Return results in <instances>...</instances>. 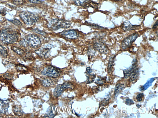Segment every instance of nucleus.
Wrapping results in <instances>:
<instances>
[{
    "label": "nucleus",
    "mask_w": 158,
    "mask_h": 118,
    "mask_svg": "<svg viewBox=\"0 0 158 118\" xmlns=\"http://www.w3.org/2000/svg\"><path fill=\"white\" fill-rule=\"evenodd\" d=\"M18 35L16 32L9 30H3L0 32V39L4 43L10 44L17 42Z\"/></svg>",
    "instance_id": "obj_1"
},
{
    "label": "nucleus",
    "mask_w": 158,
    "mask_h": 118,
    "mask_svg": "<svg viewBox=\"0 0 158 118\" xmlns=\"http://www.w3.org/2000/svg\"><path fill=\"white\" fill-rule=\"evenodd\" d=\"M71 24L70 22L64 20L55 19L52 20L49 22L48 27L52 30H57L61 28H69Z\"/></svg>",
    "instance_id": "obj_2"
},
{
    "label": "nucleus",
    "mask_w": 158,
    "mask_h": 118,
    "mask_svg": "<svg viewBox=\"0 0 158 118\" xmlns=\"http://www.w3.org/2000/svg\"><path fill=\"white\" fill-rule=\"evenodd\" d=\"M20 17L23 22L27 25H31L39 21L38 16L29 11H23L20 13Z\"/></svg>",
    "instance_id": "obj_3"
},
{
    "label": "nucleus",
    "mask_w": 158,
    "mask_h": 118,
    "mask_svg": "<svg viewBox=\"0 0 158 118\" xmlns=\"http://www.w3.org/2000/svg\"><path fill=\"white\" fill-rule=\"evenodd\" d=\"M27 46L36 49L40 47L41 45L40 38L34 35H29L24 38Z\"/></svg>",
    "instance_id": "obj_4"
},
{
    "label": "nucleus",
    "mask_w": 158,
    "mask_h": 118,
    "mask_svg": "<svg viewBox=\"0 0 158 118\" xmlns=\"http://www.w3.org/2000/svg\"><path fill=\"white\" fill-rule=\"evenodd\" d=\"M74 86L71 83L65 82L62 84L59 85L54 89L53 94L54 96L58 97L60 96L66 89L69 88L73 90Z\"/></svg>",
    "instance_id": "obj_5"
},
{
    "label": "nucleus",
    "mask_w": 158,
    "mask_h": 118,
    "mask_svg": "<svg viewBox=\"0 0 158 118\" xmlns=\"http://www.w3.org/2000/svg\"><path fill=\"white\" fill-rule=\"evenodd\" d=\"M42 74L45 75L52 78L59 77L61 74L60 69L53 66L49 65L46 67L42 72Z\"/></svg>",
    "instance_id": "obj_6"
},
{
    "label": "nucleus",
    "mask_w": 158,
    "mask_h": 118,
    "mask_svg": "<svg viewBox=\"0 0 158 118\" xmlns=\"http://www.w3.org/2000/svg\"><path fill=\"white\" fill-rule=\"evenodd\" d=\"M138 36V34L135 33L126 37L122 42V48L124 50L129 47L135 41Z\"/></svg>",
    "instance_id": "obj_7"
},
{
    "label": "nucleus",
    "mask_w": 158,
    "mask_h": 118,
    "mask_svg": "<svg viewBox=\"0 0 158 118\" xmlns=\"http://www.w3.org/2000/svg\"><path fill=\"white\" fill-rule=\"evenodd\" d=\"M63 36L69 39H75L78 37L77 32L74 30L65 31L62 32L61 34Z\"/></svg>",
    "instance_id": "obj_8"
},
{
    "label": "nucleus",
    "mask_w": 158,
    "mask_h": 118,
    "mask_svg": "<svg viewBox=\"0 0 158 118\" xmlns=\"http://www.w3.org/2000/svg\"><path fill=\"white\" fill-rule=\"evenodd\" d=\"M94 48L101 53L106 54L108 53L109 50L105 45L102 42H97L94 45Z\"/></svg>",
    "instance_id": "obj_9"
},
{
    "label": "nucleus",
    "mask_w": 158,
    "mask_h": 118,
    "mask_svg": "<svg viewBox=\"0 0 158 118\" xmlns=\"http://www.w3.org/2000/svg\"><path fill=\"white\" fill-rule=\"evenodd\" d=\"M137 60L134 59L133 61L132 62V67L129 69L124 70V78H127L130 77L131 75L133 73V72L136 68L137 66Z\"/></svg>",
    "instance_id": "obj_10"
},
{
    "label": "nucleus",
    "mask_w": 158,
    "mask_h": 118,
    "mask_svg": "<svg viewBox=\"0 0 158 118\" xmlns=\"http://www.w3.org/2000/svg\"><path fill=\"white\" fill-rule=\"evenodd\" d=\"M140 25H132L129 22H124L122 26V28L125 31L134 30L139 27Z\"/></svg>",
    "instance_id": "obj_11"
},
{
    "label": "nucleus",
    "mask_w": 158,
    "mask_h": 118,
    "mask_svg": "<svg viewBox=\"0 0 158 118\" xmlns=\"http://www.w3.org/2000/svg\"><path fill=\"white\" fill-rule=\"evenodd\" d=\"M9 107V104L7 101L0 100V114L7 112Z\"/></svg>",
    "instance_id": "obj_12"
},
{
    "label": "nucleus",
    "mask_w": 158,
    "mask_h": 118,
    "mask_svg": "<svg viewBox=\"0 0 158 118\" xmlns=\"http://www.w3.org/2000/svg\"><path fill=\"white\" fill-rule=\"evenodd\" d=\"M50 50L48 48H42L36 50L35 52L40 57L44 58L46 57Z\"/></svg>",
    "instance_id": "obj_13"
},
{
    "label": "nucleus",
    "mask_w": 158,
    "mask_h": 118,
    "mask_svg": "<svg viewBox=\"0 0 158 118\" xmlns=\"http://www.w3.org/2000/svg\"><path fill=\"white\" fill-rule=\"evenodd\" d=\"M124 88V85L123 84H117L115 88L114 95L115 97L117 96L120 92Z\"/></svg>",
    "instance_id": "obj_14"
},
{
    "label": "nucleus",
    "mask_w": 158,
    "mask_h": 118,
    "mask_svg": "<svg viewBox=\"0 0 158 118\" xmlns=\"http://www.w3.org/2000/svg\"><path fill=\"white\" fill-rule=\"evenodd\" d=\"M139 75V71L138 69H136L130 76V80L134 81L137 78Z\"/></svg>",
    "instance_id": "obj_15"
},
{
    "label": "nucleus",
    "mask_w": 158,
    "mask_h": 118,
    "mask_svg": "<svg viewBox=\"0 0 158 118\" xmlns=\"http://www.w3.org/2000/svg\"><path fill=\"white\" fill-rule=\"evenodd\" d=\"M11 49L16 52L17 54L20 55H23L25 53L24 50L21 48L16 47H13L11 48Z\"/></svg>",
    "instance_id": "obj_16"
},
{
    "label": "nucleus",
    "mask_w": 158,
    "mask_h": 118,
    "mask_svg": "<svg viewBox=\"0 0 158 118\" xmlns=\"http://www.w3.org/2000/svg\"><path fill=\"white\" fill-rule=\"evenodd\" d=\"M0 53L4 57L6 58L8 56V51L5 48L0 44Z\"/></svg>",
    "instance_id": "obj_17"
},
{
    "label": "nucleus",
    "mask_w": 158,
    "mask_h": 118,
    "mask_svg": "<svg viewBox=\"0 0 158 118\" xmlns=\"http://www.w3.org/2000/svg\"><path fill=\"white\" fill-rule=\"evenodd\" d=\"M115 57L114 56L111 57L110 59L108 67V72L109 73L112 71Z\"/></svg>",
    "instance_id": "obj_18"
},
{
    "label": "nucleus",
    "mask_w": 158,
    "mask_h": 118,
    "mask_svg": "<svg viewBox=\"0 0 158 118\" xmlns=\"http://www.w3.org/2000/svg\"><path fill=\"white\" fill-rule=\"evenodd\" d=\"M74 3L77 6H81L87 3L88 0H74Z\"/></svg>",
    "instance_id": "obj_19"
},
{
    "label": "nucleus",
    "mask_w": 158,
    "mask_h": 118,
    "mask_svg": "<svg viewBox=\"0 0 158 118\" xmlns=\"http://www.w3.org/2000/svg\"><path fill=\"white\" fill-rule=\"evenodd\" d=\"M154 78H151V79L148 81L147 83L145 84L143 86L142 89V90H144L147 89L151 85V84L154 81Z\"/></svg>",
    "instance_id": "obj_20"
},
{
    "label": "nucleus",
    "mask_w": 158,
    "mask_h": 118,
    "mask_svg": "<svg viewBox=\"0 0 158 118\" xmlns=\"http://www.w3.org/2000/svg\"><path fill=\"white\" fill-rule=\"evenodd\" d=\"M52 81L51 80L46 79L43 80L42 81V84L43 86L46 87H48L52 84Z\"/></svg>",
    "instance_id": "obj_21"
},
{
    "label": "nucleus",
    "mask_w": 158,
    "mask_h": 118,
    "mask_svg": "<svg viewBox=\"0 0 158 118\" xmlns=\"http://www.w3.org/2000/svg\"><path fill=\"white\" fill-rule=\"evenodd\" d=\"M106 82V79L104 77H100L97 80L96 83L98 84H103Z\"/></svg>",
    "instance_id": "obj_22"
},
{
    "label": "nucleus",
    "mask_w": 158,
    "mask_h": 118,
    "mask_svg": "<svg viewBox=\"0 0 158 118\" xmlns=\"http://www.w3.org/2000/svg\"><path fill=\"white\" fill-rule=\"evenodd\" d=\"M12 3L16 5H21L24 3L25 0H11Z\"/></svg>",
    "instance_id": "obj_23"
},
{
    "label": "nucleus",
    "mask_w": 158,
    "mask_h": 118,
    "mask_svg": "<svg viewBox=\"0 0 158 118\" xmlns=\"http://www.w3.org/2000/svg\"><path fill=\"white\" fill-rule=\"evenodd\" d=\"M47 115L48 117H53L54 114L53 111L51 108L50 107H49L47 111Z\"/></svg>",
    "instance_id": "obj_24"
},
{
    "label": "nucleus",
    "mask_w": 158,
    "mask_h": 118,
    "mask_svg": "<svg viewBox=\"0 0 158 118\" xmlns=\"http://www.w3.org/2000/svg\"><path fill=\"white\" fill-rule=\"evenodd\" d=\"M11 22L15 25L17 26H21L22 25V24L20 21L16 19L11 20L10 21Z\"/></svg>",
    "instance_id": "obj_25"
},
{
    "label": "nucleus",
    "mask_w": 158,
    "mask_h": 118,
    "mask_svg": "<svg viewBox=\"0 0 158 118\" xmlns=\"http://www.w3.org/2000/svg\"><path fill=\"white\" fill-rule=\"evenodd\" d=\"M96 77L94 75H91L88 77L87 83H90L93 82L95 80Z\"/></svg>",
    "instance_id": "obj_26"
},
{
    "label": "nucleus",
    "mask_w": 158,
    "mask_h": 118,
    "mask_svg": "<svg viewBox=\"0 0 158 118\" xmlns=\"http://www.w3.org/2000/svg\"><path fill=\"white\" fill-rule=\"evenodd\" d=\"M144 94L143 93L138 94L136 97V99L138 102H140L143 100Z\"/></svg>",
    "instance_id": "obj_27"
},
{
    "label": "nucleus",
    "mask_w": 158,
    "mask_h": 118,
    "mask_svg": "<svg viewBox=\"0 0 158 118\" xmlns=\"http://www.w3.org/2000/svg\"><path fill=\"white\" fill-rule=\"evenodd\" d=\"M17 69L20 71L25 70L26 68L21 64H19L16 67Z\"/></svg>",
    "instance_id": "obj_28"
},
{
    "label": "nucleus",
    "mask_w": 158,
    "mask_h": 118,
    "mask_svg": "<svg viewBox=\"0 0 158 118\" xmlns=\"http://www.w3.org/2000/svg\"><path fill=\"white\" fill-rule=\"evenodd\" d=\"M30 3L35 4H39L42 3V0H28Z\"/></svg>",
    "instance_id": "obj_29"
},
{
    "label": "nucleus",
    "mask_w": 158,
    "mask_h": 118,
    "mask_svg": "<svg viewBox=\"0 0 158 118\" xmlns=\"http://www.w3.org/2000/svg\"><path fill=\"white\" fill-rule=\"evenodd\" d=\"M125 103L126 104L128 105L129 106L132 105V104H134V102L132 100L129 99V98H127L126 100Z\"/></svg>",
    "instance_id": "obj_30"
},
{
    "label": "nucleus",
    "mask_w": 158,
    "mask_h": 118,
    "mask_svg": "<svg viewBox=\"0 0 158 118\" xmlns=\"http://www.w3.org/2000/svg\"><path fill=\"white\" fill-rule=\"evenodd\" d=\"M34 31L36 33L41 35H45L46 34V33L39 29H35L34 30Z\"/></svg>",
    "instance_id": "obj_31"
},
{
    "label": "nucleus",
    "mask_w": 158,
    "mask_h": 118,
    "mask_svg": "<svg viewBox=\"0 0 158 118\" xmlns=\"http://www.w3.org/2000/svg\"><path fill=\"white\" fill-rule=\"evenodd\" d=\"M86 71L88 73L90 74L92 73V70L90 67H88L86 68Z\"/></svg>",
    "instance_id": "obj_32"
},
{
    "label": "nucleus",
    "mask_w": 158,
    "mask_h": 118,
    "mask_svg": "<svg viewBox=\"0 0 158 118\" xmlns=\"http://www.w3.org/2000/svg\"><path fill=\"white\" fill-rule=\"evenodd\" d=\"M158 25V21H157L154 24L153 26V29H155L157 27Z\"/></svg>",
    "instance_id": "obj_33"
},
{
    "label": "nucleus",
    "mask_w": 158,
    "mask_h": 118,
    "mask_svg": "<svg viewBox=\"0 0 158 118\" xmlns=\"http://www.w3.org/2000/svg\"><path fill=\"white\" fill-rule=\"evenodd\" d=\"M115 1H122V0H115Z\"/></svg>",
    "instance_id": "obj_34"
},
{
    "label": "nucleus",
    "mask_w": 158,
    "mask_h": 118,
    "mask_svg": "<svg viewBox=\"0 0 158 118\" xmlns=\"http://www.w3.org/2000/svg\"><path fill=\"white\" fill-rule=\"evenodd\" d=\"M1 9H0V14H1Z\"/></svg>",
    "instance_id": "obj_35"
},
{
    "label": "nucleus",
    "mask_w": 158,
    "mask_h": 118,
    "mask_svg": "<svg viewBox=\"0 0 158 118\" xmlns=\"http://www.w3.org/2000/svg\"><path fill=\"white\" fill-rule=\"evenodd\" d=\"M104 1H106V0H104Z\"/></svg>",
    "instance_id": "obj_36"
}]
</instances>
